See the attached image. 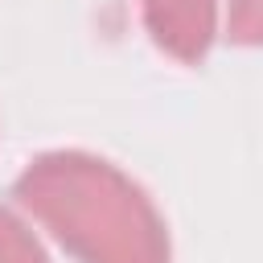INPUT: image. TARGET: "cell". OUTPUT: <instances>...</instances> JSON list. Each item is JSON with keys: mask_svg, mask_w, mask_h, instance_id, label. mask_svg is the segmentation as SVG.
<instances>
[{"mask_svg": "<svg viewBox=\"0 0 263 263\" xmlns=\"http://www.w3.org/2000/svg\"><path fill=\"white\" fill-rule=\"evenodd\" d=\"M16 201L82 263H164L168 255L144 193L103 160L78 152L41 156L16 181Z\"/></svg>", "mask_w": 263, "mask_h": 263, "instance_id": "1", "label": "cell"}, {"mask_svg": "<svg viewBox=\"0 0 263 263\" xmlns=\"http://www.w3.org/2000/svg\"><path fill=\"white\" fill-rule=\"evenodd\" d=\"M148 25L160 45L181 58H197L210 41V0H144Z\"/></svg>", "mask_w": 263, "mask_h": 263, "instance_id": "2", "label": "cell"}, {"mask_svg": "<svg viewBox=\"0 0 263 263\" xmlns=\"http://www.w3.org/2000/svg\"><path fill=\"white\" fill-rule=\"evenodd\" d=\"M0 263H45L41 247L29 238V230L0 210Z\"/></svg>", "mask_w": 263, "mask_h": 263, "instance_id": "3", "label": "cell"}]
</instances>
